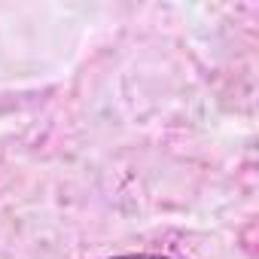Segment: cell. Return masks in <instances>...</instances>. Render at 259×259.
<instances>
[{
	"mask_svg": "<svg viewBox=\"0 0 259 259\" xmlns=\"http://www.w3.org/2000/svg\"><path fill=\"white\" fill-rule=\"evenodd\" d=\"M110 259H171V256H156V253H125V256H110Z\"/></svg>",
	"mask_w": 259,
	"mask_h": 259,
	"instance_id": "6da1fadb",
	"label": "cell"
}]
</instances>
